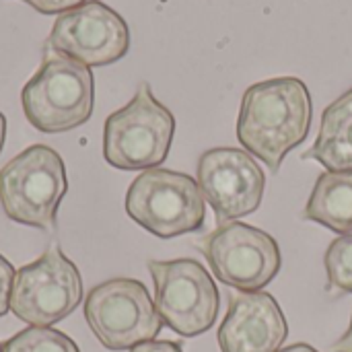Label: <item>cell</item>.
Wrapping results in <instances>:
<instances>
[{
  "instance_id": "obj_5",
  "label": "cell",
  "mask_w": 352,
  "mask_h": 352,
  "mask_svg": "<svg viewBox=\"0 0 352 352\" xmlns=\"http://www.w3.org/2000/svg\"><path fill=\"white\" fill-rule=\"evenodd\" d=\"M126 212L144 231L171 239L196 233L206 223V204L198 182L171 169H146L126 192Z\"/></svg>"
},
{
  "instance_id": "obj_9",
  "label": "cell",
  "mask_w": 352,
  "mask_h": 352,
  "mask_svg": "<svg viewBox=\"0 0 352 352\" xmlns=\"http://www.w3.org/2000/svg\"><path fill=\"white\" fill-rule=\"evenodd\" d=\"M198 245L214 276L241 293H256L268 287L283 264L276 239L239 221L221 225Z\"/></svg>"
},
{
  "instance_id": "obj_3",
  "label": "cell",
  "mask_w": 352,
  "mask_h": 352,
  "mask_svg": "<svg viewBox=\"0 0 352 352\" xmlns=\"http://www.w3.org/2000/svg\"><path fill=\"white\" fill-rule=\"evenodd\" d=\"M175 134L173 113L140 82L134 97L105 120L103 157L124 171L155 169L165 163Z\"/></svg>"
},
{
  "instance_id": "obj_19",
  "label": "cell",
  "mask_w": 352,
  "mask_h": 352,
  "mask_svg": "<svg viewBox=\"0 0 352 352\" xmlns=\"http://www.w3.org/2000/svg\"><path fill=\"white\" fill-rule=\"evenodd\" d=\"M130 352H184L179 342H171V340H151V342H142L138 346H134Z\"/></svg>"
},
{
  "instance_id": "obj_13",
  "label": "cell",
  "mask_w": 352,
  "mask_h": 352,
  "mask_svg": "<svg viewBox=\"0 0 352 352\" xmlns=\"http://www.w3.org/2000/svg\"><path fill=\"white\" fill-rule=\"evenodd\" d=\"M303 159L318 161L328 171H352V89L326 107L320 134Z\"/></svg>"
},
{
  "instance_id": "obj_20",
  "label": "cell",
  "mask_w": 352,
  "mask_h": 352,
  "mask_svg": "<svg viewBox=\"0 0 352 352\" xmlns=\"http://www.w3.org/2000/svg\"><path fill=\"white\" fill-rule=\"evenodd\" d=\"M332 352H352V318L349 330L342 334L340 340H336V344L332 346Z\"/></svg>"
},
{
  "instance_id": "obj_8",
  "label": "cell",
  "mask_w": 352,
  "mask_h": 352,
  "mask_svg": "<svg viewBox=\"0 0 352 352\" xmlns=\"http://www.w3.org/2000/svg\"><path fill=\"white\" fill-rule=\"evenodd\" d=\"M82 299V278L76 264L58 245L47 248L35 262L19 268L10 311L29 326L50 328L68 318Z\"/></svg>"
},
{
  "instance_id": "obj_16",
  "label": "cell",
  "mask_w": 352,
  "mask_h": 352,
  "mask_svg": "<svg viewBox=\"0 0 352 352\" xmlns=\"http://www.w3.org/2000/svg\"><path fill=\"white\" fill-rule=\"evenodd\" d=\"M328 289L336 293H352V233L330 243L324 256Z\"/></svg>"
},
{
  "instance_id": "obj_17",
  "label": "cell",
  "mask_w": 352,
  "mask_h": 352,
  "mask_svg": "<svg viewBox=\"0 0 352 352\" xmlns=\"http://www.w3.org/2000/svg\"><path fill=\"white\" fill-rule=\"evenodd\" d=\"M14 268L10 262L0 256V318L10 311V293H12V283H14Z\"/></svg>"
},
{
  "instance_id": "obj_23",
  "label": "cell",
  "mask_w": 352,
  "mask_h": 352,
  "mask_svg": "<svg viewBox=\"0 0 352 352\" xmlns=\"http://www.w3.org/2000/svg\"><path fill=\"white\" fill-rule=\"evenodd\" d=\"M0 352H4V344H0Z\"/></svg>"
},
{
  "instance_id": "obj_10",
  "label": "cell",
  "mask_w": 352,
  "mask_h": 352,
  "mask_svg": "<svg viewBox=\"0 0 352 352\" xmlns=\"http://www.w3.org/2000/svg\"><path fill=\"white\" fill-rule=\"evenodd\" d=\"M45 50L64 54L89 68L107 66L128 54L130 29L105 2L89 0L56 19Z\"/></svg>"
},
{
  "instance_id": "obj_6",
  "label": "cell",
  "mask_w": 352,
  "mask_h": 352,
  "mask_svg": "<svg viewBox=\"0 0 352 352\" xmlns=\"http://www.w3.org/2000/svg\"><path fill=\"white\" fill-rule=\"evenodd\" d=\"M85 320L107 351H132L159 336L163 320L140 280L111 278L91 289Z\"/></svg>"
},
{
  "instance_id": "obj_4",
  "label": "cell",
  "mask_w": 352,
  "mask_h": 352,
  "mask_svg": "<svg viewBox=\"0 0 352 352\" xmlns=\"http://www.w3.org/2000/svg\"><path fill=\"white\" fill-rule=\"evenodd\" d=\"M66 190L64 161L45 144L25 148L0 169V204L4 214L33 229L54 231Z\"/></svg>"
},
{
  "instance_id": "obj_22",
  "label": "cell",
  "mask_w": 352,
  "mask_h": 352,
  "mask_svg": "<svg viewBox=\"0 0 352 352\" xmlns=\"http://www.w3.org/2000/svg\"><path fill=\"white\" fill-rule=\"evenodd\" d=\"M4 136H6V120L0 111V153H2V146H4Z\"/></svg>"
},
{
  "instance_id": "obj_7",
  "label": "cell",
  "mask_w": 352,
  "mask_h": 352,
  "mask_svg": "<svg viewBox=\"0 0 352 352\" xmlns=\"http://www.w3.org/2000/svg\"><path fill=\"white\" fill-rule=\"evenodd\" d=\"M148 272L155 283V307L165 326L184 338L200 336L214 326L221 295L198 260H151Z\"/></svg>"
},
{
  "instance_id": "obj_12",
  "label": "cell",
  "mask_w": 352,
  "mask_h": 352,
  "mask_svg": "<svg viewBox=\"0 0 352 352\" xmlns=\"http://www.w3.org/2000/svg\"><path fill=\"white\" fill-rule=\"evenodd\" d=\"M289 336L278 301L264 291L229 297L227 316L219 328L221 352H278Z\"/></svg>"
},
{
  "instance_id": "obj_1",
  "label": "cell",
  "mask_w": 352,
  "mask_h": 352,
  "mask_svg": "<svg viewBox=\"0 0 352 352\" xmlns=\"http://www.w3.org/2000/svg\"><path fill=\"white\" fill-rule=\"evenodd\" d=\"M314 103L297 76H278L252 85L237 118L239 144L276 173L285 157L309 134Z\"/></svg>"
},
{
  "instance_id": "obj_15",
  "label": "cell",
  "mask_w": 352,
  "mask_h": 352,
  "mask_svg": "<svg viewBox=\"0 0 352 352\" xmlns=\"http://www.w3.org/2000/svg\"><path fill=\"white\" fill-rule=\"evenodd\" d=\"M4 352H80L70 336L54 328L29 326L4 342Z\"/></svg>"
},
{
  "instance_id": "obj_14",
  "label": "cell",
  "mask_w": 352,
  "mask_h": 352,
  "mask_svg": "<svg viewBox=\"0 0 352 352\" xmlns=\"http://www.w3.org/2000/svg\"><path fill=\"white\" fill-rule=\"evenodd\" d=\"M303 219L334 233H352V171H326L318 177Z\"/></svg>"
},
{
  "instance_id": "obj_18",
  "label": "cell",
  "mask_w": 352,
  "mask_h": 352,
  "mask_svg": "<svg viewBox=\"0 0 352 352\" xmlns=\"http://www.w3.org/2000/svg\"><path fill=\"white\" fill-rule=\"evenodd\" d=\"M23 2H27L41 14H62L66 10L80 6L85 0H23Z\"/></svg>"
},
{
  "instance_id": "obj_11",
  "label": "cell",
  "mask_w": 352,
  "mask_h": 352,
  "mask_svg": "<svg viewBox=\"0 0 352 352\" xmlns=\"http://www.w3.org/2000/svg\"><path fill=\"white\" fill-rule=\"evenodd\" d=\"M198 188L219 225L256 212L266 190V173L243 148L217 146L198 159Z\"/></svg>"
},
{
  "instance_id": "obj_21",
  "label": "cell",
  "mask_w": 352,
  "mask_h": 352,
  "mask_svg": "<svg viewBox=\"0 0 352 352\" xmlns=\"http://www.w3.org/2000/svg\"><path fill=\"white\" fill-rule=\"evenodd\" d=\"M278 352H318L314 346H309V344H303V342H299V344H293V346H287V349H283V351Z\"/></svg>"
},
{
  "instance_id": "obj_2",
  "label": "cell",
  "mask_w": 352,
  "mask_h": 352,
  "mask_svg": "<svg viewBox=\"0 0 352 352\" xmlns=\"http://www.w3.org/2000/svg\"><path fill=\"white\" fill-rule=\"evenodd\" d=\"M27 122L45 134L74 130L89 122L95 105V80L89 66L45 50L37 72L21 93Z\"/></svg>"
}]
</instances>
